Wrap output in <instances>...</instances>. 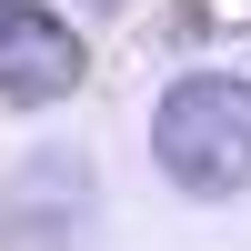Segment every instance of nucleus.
I'll list each match as a JSON object with an SVG mask.
<instances>
[{"label": "nucleus", "mask_w": 251, "mask_h": 251, "mask_svg": "<svg viewBox=\"0 0 251 251\" xmlns=\"http://www.w3.org/2000/svg\"><path fill=\"white\" fill-rule=\"evenodd\" d=\"M80 231H91V171L71 151L0 181V251H80Z\"/></svg>", "instance_id": "obj_3"}, {"label": "nucleus", "mask_w": 251, "mask_h": 251, "mask_svg": "<svg viewBox=\"0 0 251 251\" xmlns=\"http://www.w3.org/2000/svg\"><path fill=\"white\" fill-rule=\"evenodd\" d=\"M80 71H91V50H80V30H71L60 10H40V0H0V100L50 111V100L80 91Z\"/></svg>", "instance_id": "obj_2"}, {"label": "nucleus", "mask_w": 251, "mask_h": 251, "mask_svg": "<svg viewBox=\"0 0 251 251\" xmlns=\"http://www.w3.org/2000/svg\"><path fill=\"white\" fill-rule=\"evenodd\" d=\"M151 151L171 171V191H201V201L241 191L251 181V80H231V71L171 80L151 111Z\"/></svg>", "instance_id": "obj_1"}, {"label": "nucleus", "mask_w": 251, "mask_h": 251, "mask_svg": "<svg viewBox=\"0 0 251 251\" xmlns=\"http://www.w3.org/2000/svg\"><path fill=\"white\" fill-rule=\"evenodd\" d=\"M100 10H121V0H100Z\"/></svg>", "instance_id": "obj_4"}]
</instances>
